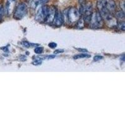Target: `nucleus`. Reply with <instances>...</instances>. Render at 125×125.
Returning <instances> with one entry per match:
<instances>
[{"mask_svg":"<svg viewBox=\"0 0 125 125\" xmlns=\"http://www.w3.org/2000/svg\"><path fill=\"white\" fill-rule=\"evenodd\" d=\"M101 59H103V56H101L97 55L96 56L94 57V61H98V60H101Z\"/></svg>","mask_w":125,"mask_h":125,"instance_id":"obj_18","label":"nucleus"},{"mask_svg":"<svg viewBox=\"0 0 125 125\" xmlns=\"http://www.w3.org/2000/svg\"><path fill=\"white\" fill-rule=\"evenodd\" d=\"M56 9L54 7H53V6L50 8H49L48 13V15L46 16V18L45 22L48 23H53V20H54V16H55L56 13Z\"/></svg>","mask_w":125,"mask_h":125,"instance_id":"obj_7","label":"nucleus"},{"mask_svg":"<svg viewBox=\"0 0 125 125\" xmlns=\"http://www.w3.org/2000/svg\"><path fill=\"white\" fill-rule=\"evenodd\" d=\"M48 46L51 48L53 49V48H55L57 46V44L56 43H54V42H51V43H50L48 44Z\"/></svg>","mask_w":125,"mask_h":125,"instance_id":"obj_15","label":"nucleus"},{"mask_svg":"<svg viewBox=\"0 0 125 125\" xmlns=\"http://www.w3.org/2000/svg\"><path fill=\"white\" fill-rule=\"evenodd\" d=\"M106 7L110 13H113L115 11L116 4L113 0H105Z\"/></svg>","mask_w":125,"mask_h":125,"instance_id":"obj_8","label":"nucleus"},{"mask_svg":"<svg viewBox=\"0 0 125 125\" xmlns=\"http://www.w3.org/2000/svg\"><path fill=\"white\" fill-rule=\"evenodd\" d=\"M26 1H30V0H26Z\"/></svg>","mask_w":125,"mask_h":125,"instance_id":"obj_25","label":"nucleus"},{"mask_svg":"<svg viewBox=\"0 0 125 125\" xmlns=\"http://www.w3.org/2000/svg\"><path fill=\"white\" fill-rule=\"evenodd\" d=\"M63 22H64V19H63L62 14L60 11H56L55 16H54V18L53 21L54 25L56 27H60L62 25Z\"/></svg>","mask_w":125,"mask_h":125,"instance_id":"obj_6","label":"nucleus"},{"mask_svg":"<svg viewBox=\"0 0 125 125\" xmlns=\"http://www.w3.org/2000/svg\"><path fill=\"white\" fill-rule=\"evenodd\" d=\"M49 8L46 5H43L41 6L39 10L38 11L37 13L36 14V20L39 22H45L46 18L48 13Z\"/></svg>","mask_w":125,"mask_h":125,"instance_id":"obj_4","label":"nucleus"},{"mask_svg":"<svg viewBox=\"0 0 125 125\" xmlns=\"http://www.w3.org/2000/svg\"><path fill=\"white\" fill-rule=\"evenodd\" d=\"M16 1L17 0H7L5 6V13L8 16H10L13 13Z\"/></svg>","mask_w":125,"mask_h":125,"instance_id":"obj_5","label":"nucleus"},{"mask_svg":"<svg viewBox=\"0 0 125 125\" xmlns=\"http://www.w3.org/2000/svg\"><path fill=\"white\" fill-rule=\"evenodd\" d=\"M55 58V56L54 55H51L47 57V58L48 59H52V58Z\"/></svg>","mask_w":125,"mask_h":125,"instance_id":"obj_24","label":"nucleus"},{"mask_svg":"<svg viewBox=\"0 0 125 125\" xmlns=\"http://www.w3.org/2000/svg\"><path fill=\"white\" fill-rule=\"evenodd\" d=\"M116 17L118 19H120L121 20H124V18H125V13H124V11H118L116 13Z\"/></svg>","mask_w":125,"mask_h":125,"instance_id":"obj_12","label":"nucleus"},{"mask_svg":"<svg viewBox=\"0 0 125 125\" xmlns=\"http://www.w3.org/2000/svg\"><path fill=\"white\" fill-rule=\"evenodd\" d=\"M28 7L25 3H21L16 8L14 13V18L16 20H21L27 13Z\"/></svg>","mask_w":125,"mask_h":125,"instance_id":"obj_3","label":"nucleus"},{"mask_svg":"<svg viewBox=\"0 0 125 125\" xmlns=\"http://www.w3.org/2000/svg\"><path fill=\"white\" fill-rule=\"evenodd\" d=\"M64 52V50H57L56 51H54V54H59V53H61Z\"/></svg>","mask_w":125,"mask_h":125,"instance_id":"obj_20","label":"nucleus"},{"mask_svg":"<svg viewBox=\"0 0 125 125\" xmlns=\"http://www.w3.org/2000/svg\"><path fill=\"white\" fill-rule=\"evenodd\" d=\"M77 23V28H83L84 27V21L83 19V20H80V18L78 20V21L76 22Z\"/></svg>","mask_w":125,"mask_h":125,"instance_id":"obj_11","label":"nucleus"},{"mask_svg":"<svg viewBox=\"0 0 125 125\" xmlns=\"http://www.w3.org/2000/svg\"><path fill=\"white\" fill-rule=\"evenodd\" d=\"M78 51H81V52H88V51H87L86 50H85V49H81V48H77L76 49Z\"/></svg>","mask_w":125,"mask_h":125,"instance_id":"obj_21","label":"nucleus"},{"mask_svg":"<svg viewBox=\"0 0 125 125\" xmlns=\"http://www.w3.org/2000/svg\"><path fill=\"white\" fill-rule=\"evenodd\" d=\"M90 57H91V55H90V54H86V53H81V54H78L74 56L73 58L76 60V59L80 58H90Z\"/></svg>","mask_w":125,"mask_h":125,"instance_id":"obj_9","label":"nucleus"},{"mask_svg":"<svg viewBox=\"0 0 125 125\" xmlns=\"http://www.w3.org/2000/svg\"><path fill=\"white\" fill-rule=\"evenodd\" d=\"M80 4H83L85 3V0H78Z\"/></svg>","mask_w":125,"mask_h":125,"instance_id":"obj_23","label":"nucleus"},{"mask_svg":"<svg viewBox=\"0 0 125 125\" xmlns=\"http://www.w3.org/2000/svg\"><path fill=\"white\" fill-rule=\"evenodd\" d=\"M34 52L36 54H41L43 52V48L41 46L36 47V48L34 49Z\"/></svg>","mask_w":125,"mask_h":125,"instance_id":"obj_13","label":"nucleus"},{"mask_svg":"<svg viewBox=\"0 0 125 125\" xmlns=\"http://www.w3.org/2000/svg\"><path fill=\"white\" fill-rule=\"evenodd\" d=\"M63 19L66 20V21L69 23H76L78 20L80 18V14L79 11L75 8H71L64 11Z\"/></svg>","mask_w":125,"mask_h":125,"instance_id":"obj_1","label":"nucleus"},{"mask_svg":"<svg viewBox=\"0 0 125 125\" xmlns=\"http://www.w3.org/2000/svg\"><path fill=\"white\" fill-rule=\"evenodd\" d=\"M22 44H23L24 47H26V48H29V47L31 46V44H30V43H28V41H23V42H22Z\"/></svg>","mask_w":125,"mask_h":125,"instance_id":"obj_17","label":"nucleus"},{"mask_svg":"<svg viewBox=\"0 0 125 125\" xmlns=\"http://www.w3.org/2000/svg\"><path fill=\"white\" fill-rule=\"evenodd\" d=\"M48 1L49 0H40V3H41V4H45L47 2H48Z\"/></svg>","mask_w":125,"mask_h":125,"instance_id":"obj_22","label":"nucleus"},{"mask_svg":"<svg viewBox=\"0 0 125 125\" xmlns=\"http://www.w3.org/2000/svg\"><path fill=\"white\" fill-rule=\"evenodd\" d=\"M40 4H41L40 0H32V1L30 3V6H31V8L35 9Z\"/></svg>","mask_w":125,"mask_h":125,"instance_id":"obj_10","label":"nucleus"},{"mask_svg":"<svg viewBox=\"0 0 125 125\" xmlns=\"http://www.w3.org/2000/svg\"><path fill=\"white\" fill-rule=\"evenodd\" d=\"M90 26L92 28H101L103 26V20L98 11L94 12L90 19Z\"/></svg>","mask_w":125,"mask_h":125,"instance_id":"obj_2","label":"nucleus"},{"mask_svg":"<svg viewBox=\"0 0 125 125\" xmlns=\"http://www.w3.org/2000/svg\"><path fill=\"white\" fill-rule=\"evenodd\" d=\"M33 64H34V65H39V64H41V60H36L35 61L33 62Z\"/></svg>","mask_w":125,"mask_h":125,"instance_id":"obj_19","label":"nucleus"},{"mask_svg":"<svg viewBox=\"0 0 125 125\" xmlns=\"http://www.w3.org/2000/svg\"><path fill=\"white\" fill-rule=\"evenodd\" d=\"M117 26H118V28L120 30H122V31H125V24L124 22H121V23L117 24Z\"/></svg>","mask_w":125,"mask_h":125,"instance_id":"obj_14","label":"nucleus"},{"mask_svg":"<svg viewBox=\"0 0 125 125\" xmlns=\"http://www.w3.org/2000/svg\"><path fill=\"white\" fill-rule=\"evenodd\" d=\"M3 13H4V10H3V8L1 4H0V20L2 19L3 17Z\"/></svg>","mask_w":125,"mask_h":125,"instance_id":"obj_16","label":"nucleus"}]
</instances>
